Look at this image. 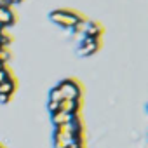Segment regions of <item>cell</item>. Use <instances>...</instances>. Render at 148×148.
<instances>
[{
  "label": "cell",
  "mask_w": 148,
  "mask_h": 148,
  "mask_svg": "<svg viewBox=\"0 0 148 148\" xmlns=\"http://www.w3.org/2000/svg\"><path fill=\"white\" fill-rule=\"evenodd\" d=\"M51 19L61 26H66V28H73L80 19H84L80 14L73 12V11H54L51 12Z\"/></svg>",
  "instance_id": "obj_1"
},
{
  "label": "cell",
  "mask_w": 148,
  "mask_h": 148,
  "mask_svg": "<svg viewBox=\"0 0 148 148\" xmlns=\"http://www.w3.org/2000/svg\"><path fill=\"white\" fill-rule=\"evenodd\" d=\"M58 87L64 99H79L80 98V87L77 86L75 80H63Z\"/></svg>",
  "instance_id": "obj_2"
},
{
  "label": "cell",
  "mask_w": 148,
  "mask_h": 148,
  "mask_svg": "<svg viewBox=\"0 0 148 148\" xmlns=\"http://www.w3.org/2000/svg\"><path fill=\"white\" fill-rule=\"evenodd\" d=\"M99 38H91V37H86L84 35V40H82V44H80V49H79V52L82 54V56H91V54H94L98 49H99Z\"/></svg>",
  "instance_id": "obj_3"
},
{
  "label": "cell",
  "mask_w": 148,
  "mask_h": 148,
  "mask_svg": "<svg viewBox=\"0 0 148 148\" xmlns=\"http://www.w3.org/2000/svg\"><path fill=\"white\" fill-rule=\"evenodd\" d=\"M16 21V14L12 12L11 7H4V5H0V25H2L4 28L12 25Z\"/></svg>",
  "instance_id": "obj_4"
},
{
  "label": "cell",
  "mask_w": 148,
  "mask_h": 148,
  "mask_svg": "<svg viewBox=\"0 0 148 148\" xmlns=\"http://www.w3.org/2000/svg\"><path fill=\"white\" fill-rule=\"evenodd\" d=\"M73 113H64V112H56V113H52V124L54 125H63V124H70L71 120H73Z\"/></svg>",
  "instance_id": "obj_5"
},
{
  "label": "cell",
  "mask_w": 148,
  "mask_h": 148,
  "mask_svg": "<svg viewBox=\"0 0 148 148\" xmlns=\"http://www.w3.org/2000/svg\"><path fill=\"white\" fill-rule=\"evenodd\" d=\"M103 35V26L99 23H89L87 30H86V37H91V38H101Z\"/></svg>",
  "instance_id": "obj_6"
},
{
  "label": "cell",
  "mask_w": 148,
  "mask_h": 148,
  "mask_svg": "<svg viewBox=\"0 0 148 148\" xmlns=\"http://www.w3.org/2000/svg\"><path fill=\"white\" fill-rule=\"evenodd\" d=\"M14 89H16V80H14L12 77H11V79H7L5 82H2V84H0V94L12 96Z\"/></svg>",
  "instance_id": "obj_7"
},
{
  "label": "cell",
  "mask_w": 148,
  "mask_h": 148,
  "mask_svg": "<svg viewBox=\"0 0 148 148\" xmlns=\"http://www.w3.org/2000/svg\"><path fill=\"white\" fill-rule=\"evenodd\" d=\"M87 26H89V21L84 18V19H80L75 26H73V32H75V33H84L86 35V30H87Z\"/></svg>",
  "instance_id": "obj_8"
},
{
  "label": "cell",
  "mask_w": 148,
  "mask_h": 148,
  "mask_svg": "<svg viewBox=\"0 0 148 148\" xmlns=\"http://www.w3.org/2000/svg\"><path fill=\"white\" fill-rule=\"evenodd\" d=\"M64 98H63V94H61V91H59V87H54L52 91H51V96H49V101H54V103H61Z\"/></svg>",
  "instance_id": "obj_9"
},
{
  "label": "cell",
  "mask_w": 148,
  "mask_h": 148,
  "mask_svg": "<svg viewBox=\"0 0 148 148\" xmlns=\"http://www.w3.org/2000/svg\"><path fill=\"white\" fill-rule=\"evenodd\" d=\"M9 58H11V54H9V51L5 49V47H0V63H7L9 61Z\"/></svg>",
  "instance_id": "obj_10"
},
{
  "label": "cell",
  "mask_w": 148,
  "mask_h": 148,
  "mask_svg": "<svg viewBox=\"0 0 148 148\" xmlns=\"http://www.w3.org/2000/svg\"><path fill=\"white\" fill-rule=\"evenodd\" d=\"M7 79H11V73L4 68V70H0V84H2V82H5Z\"/></svg>",
  "instance_id": "obj_11"
},
{
  "label": "cell",
  "mask_w": 148,
  "mask_h": 148,
  "mask_svg": "<svg viewBox=\"0 0 148 148\" xmlns=\"http://www.w3.org/2000/svg\"><path fill=\"white\" fill-rule=\"evenodd\" d=\"M59 110V103H54V101H49V112L51 113H56Z\"/></svg>",
  "instance_id": "obj_12"
},
{
  "label": "cell",
  "mask_w": 148,
  "mask_h": 148,
  "mask_svg": "<svg viewBox=\"0 0 148 148\" xmlns=\"http://www.w3.org/2000/svg\"><path fill=\"white\" fill-rule=\"evenodd\" d=\"M11 99V96H7V94H0V103H7Z\"/></svg>",
  "instance_id": "obj_13"
},
{
  "label": "cell",
  "mask_w": 148,
  "mask_h": 148,
  "mask_svg": "<svg viewBox=\"0 0 148 148\" xmlns=\"http://www.w3.org/2000/svg\"><path fill=\"white\" fill-rule=\"evenodd\" d=\"M4 68H5V64H4V63H0V70H4Z\"/></svg>",
  "instance_id": "obj_14"
},
{
  "label": "cell",
  "mask_w": 148,
  "mask_h": 148,
  "mask_svg": "<svg viewBox=\"0 0 148 148\" xmlns=\"http://www.w3.org/2000/svg\"><path fill=\"white\" fill-rule=\"evenodd\" d=\"M2 28H4V26H2V25H0V30H2Z\"/></svg>",
  "instance_id": "obj_15"
},
{
  "label": "cell",
  "mask_w": 148,
  "mask_h": 148,
  "mask_svg": "<svg viewBox=\"0 0 148 148\" xmlns=\"http://www.w3.org/2000/svg\"><path fill=\"white\" fill-rule=\"evenodd\" d=\"M0 40H2V35H0Z\"/></svg>",
  "instance_id": "obj_16"
}]
</instances>
